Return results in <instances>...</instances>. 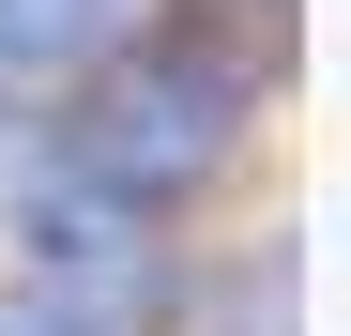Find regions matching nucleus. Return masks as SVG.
<instances>
[{"mask_svg":"<svg viewBox=\"0 0 351 336\" xmlns=\"http://www.w3.org/2000/svg\"><path fill=\"white\" fill-rule=\"evenodd\" d=\"M92 92H77V123H62V168L77 184H107V199H138V214H184L199 184H229L245 168V62L229 46H107V62H77Z\"/></svg>","mask_w":351,"mask_h":336,"instance_id":"f257e3e1","label":"nucleus"},{"mask_svg":"<svg viewBox=\"0 0 351 336\" xmlns=\"http://www.w3.org/2000/svg\"><path fill=\"white\" fill-rule=\"evenodd\" d=\"M0 245H16V291L77 306V321H123V336H138V321L168 306V214L77 184V168H46V184L0 214Z\"/></svg>","mask_w":351,"mask_h":336,"instance_id":"f03ea898","label":"nucleus"},{"mask_svg":"<svg viewBox=\"0 0 351 336\" xmlns=\"http://www.w3.org/2000/svg\"><path fill=\"white\" fill-rule=\"evenodd\" d=\"M153 16V0H0V92H31V77H77V62H107Z\"/></svg>","mask_w":351,"mask_h":336,"instance_id":"7ed1b4c3","label":"nucleus"},{"mask_svg":"<svg viewBox=\"0 0 351 336\" xmlns=\"http://www.w3.org/2000/svg\"><path fill=\"white\" fill-rule=\"evenodd\" d=\"M46 168H62V123H31V107H0V214H16Z\"/></svg>","mask_w":351,"mask_h":336,"instance_id":"20e7f679","label":"nucleus"},{"mask_svg":"<svg viewBox=\"0 0 351 336\" xmlns=\"http://www.w3.org/2000/svg\"><path fill=\"white\" fill-rule=\"evenodd\" d=\"M0 336H123V321H77V306H46V291L0 275Z\"/></svg>","mask_w":351,"mask_h":336,"instance_id":"39448f33","label":"nucleus"}]
</instances>
